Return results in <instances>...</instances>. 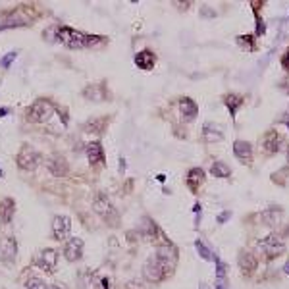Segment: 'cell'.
Wrapping results in <instances>:
<instances>
[{
    "instance_id": "5",
    "label": "cell",
    "mask_w": 289,
    "mask_h": 289,
    "mask_svg": "<svg viewBox=\"0 0 289 289\" xmlns=\"http://www.w3.org/2000/svg\"><path fill=\"white\" fill-rule=\"evenodd\" d=\"M39 162H41V154L37 150H33L31 146H23L21 152L18 154V166L23 172H35Z\"/></svg>"
},
{
    "instance_id": "22",
    "label": "cell",
    "mask_w": 289,
    "mask_h": 289,
    "mask_svg": "<svg viewBox=\"0 0 289 289\" xmlns=\"http://www.w3.org/2000/svg\"><path fill=\"white\" fill-rule=\"evenodd\" d=\"M85 152H87V158H89L91 164H96V162H102L104 160V150H102L100 143H96V141L87 144Z\"/></svg>"
},
{
    "instance_id": "34",
    "label": "cell",
    "mask_w": 289,
    "mask_h": 289,
    "mask_svg": "<svg viewBox=\"0 0 289 289\" xmlns=\"http://www.w3.org/2000/svg\"><path fill=\"white\" fill-rule=\"evenodd\" d=\"M284 272H286V274H288V276H289V260H288V264L284 266Z\"/></svg>"
},
{
    "instance_id": "10",
    "label": "cell",
    "mask_w": 289,
    "mask_h": 289,
    "mask_svg": "<svg viewBox=\"0 0 289 289\" xmlns=\"http://www.w3.org/2000/svg\"><path fill=\"white\" fill-rule=\"evenodd\" d=\"M81 254H83V239L72 237V239L66 243V247H64V256H66V260L77 262V260L81 258Z\"/></svg>"
},
{
    "instance_id": "11",
    "label": "cell",
    "mask_w": 289,
    "mask_h": 289,
    "mask_svg": "<svg viewBox=\"0 0 289 289\" xmlns=\"http://www.w3.org/2000/svg\"><path fill=\"white\" fill-rule=\"evenodd\" d=\"M47 168H48V172H50L52 176H56V178H62V176H66V174L70 172V166H68L66 158L60 156V154H54V156L48 158Z\"/></svg>"
},
{
    "instance_id": "27",
    "label": "cell",
    "mask_w": 289,
    "mask_h": 289,
    "mask_svg": "<svg viewBox=\"0 0 289 289\" xmlns=\"http://www.w3.org/2000/svg\"><path fill=\"white\" fill-rule=\"evenodd\" d=\"M27 289H48V288L43 280H39V278H31V280H27Z\"/></svg>"
},
{
    "instance_id": "33",
    "label": "cell",
    "mask_w": 289,
    "mask_h": 289,
    "mask_svg": "<svg viewBox=\"0 0 289 289\" xmlns=\"http://www.w3.org/2000/svg\"><path fill=\"white\" fill-rule=\"evenodd\" d=\"M6 114H8V108H2L0 110V116H6Z\"/></svg>"
},
{
    "instance_id": "30",
    "label": "cell",
    "mask_w": 289,
    "mask_h": 289,
    "mask_svg": "<svg viewBox=\"0 0 289 289\" xmlns=\"http://www.w3.org/2000/svg\"><path fill=\"white\" fill-rule=\"evenodd\" d=\"M282 66H284L286 70H289V48L286 50V54L282 56Z\"/></svg>"
},
{
    "instance_id": "1",
    "label": "cell",
    "mask_w": 289,
    "mask_h": 289,
    "mask_svg": "<svg viewBox=\"0 0 289 289\" xmlns=\"http://www.w3.org/2000/svg\"><path fill=\"white\" fill-rule=\"evenodd\" d=\"M56 41H60L64 47L72 48V50H81V48H89L100 45L102 39L96 37V35H87V33H81L77 29H72V27H58L56 29Z\"/></svg>"
},
{
    "instance_id": "31",
    "label": "cell",
    "mask_w": 289,
    "mask_h": 289,
    "mask_svg": "<svg viewBox=\"0 0 289 289\" xmlns=\"http://www.w3.org/2000/svg\"><path fill=\"white\" fill-rule=\"evenodd\" d=\"M230 216H232V212H222V214L218 216V222H220V224H224V222H228V218H230Z\"/></svg>"
},
{
    "instance_id": "12",
    "label": "cell",
    "mask_w": 289,
    "mask_h": 289,
    "mask_svg": "<svg viewBox=\"0 0 289 289\" xmlns=\"http://www.w3.org/2000/svg\"><path fill=\"white\" fill-rule=\"evenodd\" d=\"M282 146H284V137H282L278 131L272 129V131L266 133V137H264V141H262V148H264L268 154H276V152H280Z\"/></svg>"
},
{
    "instance_id": "23",
    "label": "cell",
    "mask_w": 289,
    "mask_h": 289,
    "mask_svg": "<svg viewBox=\"0 0 289 289\" xmlns=\"http://www.w3.org/2000/svg\"><path fill=\"white\" fill-rule=\"evenodd\" d=\"M185 181H187V185H189L191 191H197L200 187V183L204 181V172L200 168H193L191 172L187 174V180Z\"/></svg>"
},
{
    "instance_id": "20",
    "label": "cell",
    "mask_w": 289,
    "mask_h": 289,
    "mask_svg": "<svg viewBox=\"0 0 289 289\" xmlns=\"http://www.w3.org/2000/svg\"><path fill=\"white\" fill-rule=\"evenodd\" d=\"M256 258L251 254V253H241L239 254V266H241V272L243 274H247V276H251L254 270H256Z\"/></svg>"
},
{
    "instance_id": "25",
    "label": "cell",
    "mask_w": 289,
    "mask_h": 289,
    "mask_svg": "<svg viewBox=\"0 0 289 289\" xmlns=\"http://www.w3.org/2000/svg\"><path fill=\"white\" fill-rule=\"evenodd\" d=\"M195 247H197V251H199V254H200V258H204V260H216V256H214V253L206 247V243L200 239L195 241Z\"/></svg>"
},
{
    "instance_id": "16",
    "label": "cell",
    "mask_w": 289,
    "mask_h": 289,
    "mask_svg": "<svg viewBox=\"0 0 289 289\" xmlns=\"http://www.w3.org/2000/svg\"><path fill=\"white\" fill-rule=\"evenodd\" d=\"M56 260H58V253H56L54 249H45V251L41 253V256L37 258V264H39L43 270L52 272L54 266H56Z\"/></svg>"
},
{
    "instance_id": "35",
    "label": "cell",
    "mask_w": 289,
    "mask_h": 289,
    "mask_svg": "<svg viewBox=\"0 0 289 289\" xmlns=\"http://www.w3.org/2000/svg\"><path fill=\"white\" fill-rule=\"evenodd\" d=\"M199 289H210V288H208L206 284H200V288H199Z\"/></svg>"
},
{
    "instance_id": "36",
    "label": "cell",
    "mask_w": 289,
    "mask_h": 289,
    "mask_svg": "<svg viewBox=\"0 0 289 289\" xmlns=\"http://www.w3.org/2000/svg\"><path fill=\"white\" fill-rule=\"evenodd\" d=\"M48 289H62V288H58V286H50Z\"/></svg>"
},
{
    "instance_id": "18",
    "label": "cell",
    "mask_w": 289,
    "mask_h": 289,
    "mask_svg": "<svg viewBox=\"0 0 289 289\" xmlns=\"http://www.w3.org/2000/svg\"><path fill=\"white\" fill-rule=\"evenodd\" d=\"M135 64L141 70H150L156 64V56H154L152 50H141V52L135 54Z\"/></svg>"
},
{
    "instance_id": "32",
    "label": "cell",
    "mask_w": 289,
    "mask_h": 289,
    "mask_svg": "<svg viewBox=\"0 0 289 289\" xmlns=\"http://www.w3.org/2000/svg\"><path fill=\"white\" fill-rule=\"evenodd\" d=\"M282 122H284V124H286V126L289 127V114H288V116H284V118H282Z\"/></svg>"
},
{
    "instance_id": "3",
    "label": "cell",
    "mask_w": 289,
    "mask_h": 289,
    "mask_svg": "<svg viewBox=\"0 0 289 289\" xmlns=\"http://www.w3.org/2000/svg\"><path fill=\"white\" fill-rule=\"evenodd\" d=\"M93 208H95V212L104 220V222H110L112 226H116L118 224V218H120V214H118V210L112 206V202L108 200V197L106 195H102V193H98L95 197V200H93Z\"/></svg>"
},
{
    "instance_id": "24",
    "label": "cell",
    "mask_w": 289,
    "mask_h": 289,
    "mask_svg": "<svg viewBox=\"0 0 289 289\" xmlns=\"http://www.w3.org/2000/svg\"><path fill=\"white\" fill-rule=\"evenodd\" d=\"M210 174H212L214 178H230V176H232V170H230V166L224 164V162H214L212 168H210Z\"/></svg>"
},
{
    "instance_id": "7",
    "label": "cell",
    "mask_w": 289,
    "mask_h": 289,
    "mask_svg": "<svg viewBox=\"0 0 289 289\" xmlns=\"http://www.w3.org/2000/svg\"><path fill=\"white\" fill-rule=\"evenodd\" d=\"M143 274L148 282H154V284H156V282H162L166 276H170V274L164 270V266L158 262L156 256H152V258L146 260V264H144V268H143Z\"/></svg>"
},
{
    "instance_id": "6",
    "label": "cell",
    "mask_w": 289,
    "mask_h": 289,
    "mask_svg": "<svg viewBox=\"0 0 289 289\" xmlns=\"http://www.w3.org/2000/svg\"><path fill=\"white\" fill-rule=\"evenodd\" d=\"M154 256L158 258V262L164 266V270H166L168 274L174 272V268H176V264H178V251H176L174 245H164V247H160Z\"/></svg>"
},
{
    "instance_id": "4",
    "label": "cell",
    "mask_w": 289,
    "mask_h": 289,
    "mask_svg": "<svg viewBox=\"0 0 289 289\" xmlns=\"http://www.w3.org/2000/svg\"><path fill=\"white\" fill-rule=\"evenodd\" d=\"M52 114H54V104L47 98L35 100L31 104V108H29V118L33 122H47V120H50Z\"/></svg>"
},
{
    "instance_id": "2",
    "label": "cell",
    "mask_w": 289,
    "mask_h": 289,
    "mask_svg": "<svg viewBox=\"0 0 289 289\" xmlns=\"http://www.w3.org/2000/svg\"><path fill=\"white\" fill-rule=\"evenodd\" d=\"M256 251L260 254H264L266 260H272V258H278L286 251V241L278 234H270V235H266L264 239H260L256 243Z\"/></svg>"
},
{
    "instance_id": "17",
    "label": "cell",
    "mask_w": 289,
    "mask_h": 289,
    "mask_svg": "<svg viewBox=\"0 0 289 289\" xmlns=\"http://www.w3.org/2000/svg\"><path fill=\"white\" fill-rule=\"evenodd\" d=\"M282 216H284V210L278 208V206H270V208H266V210L260 214V218H262V222H264L266 226H278L280 220H282Z\"/></svg>"
},
{
    "instance_id": "8",
    "label": "cell",
    "mask_w": 289,
    "mask_h": 289,
    "mask_svg": "<svg viewBox=\"0 0 289 289\" xmlns=\"http://www.w3.org/2000/svg\"><path fill=\"white\" fill-rule=\"evenodd\" d=\"M18 254V241L14 237H2L0 239V258L6 264H12Z\"/></svg>"
},
{
    "instance_id": "13",
    "label": "cell",
    "mask_w": 289,
    "mask_h": 289,
    "mask_svg": "<svg viewBox=\"0 0 289 289\" xmlns=\"http://www.w3.org/2000/svg\"><path fill=\"white\" fill-rule=\"evenodd\" d=\"M234 154L241 164H251L253 162V144L249 141H235L234 143Z\"/></svg>"
},
{
    "instance_id": "14",
    "label": "cell",
    "mask_w": 289,
    "mask_h": 289,
    "mask_svg": "<svg viewBox=\"0 0 289 289\" xmlns=\"http://www.w3.org/2000/svg\"><path fill=\"white\" fill-rule=\"evenodd\" d=\"M202 139L206 143H220L224 139V131L220 129V126H216L212 122H206L204 127H202Z\"/></svg>"
},
{
    "instance_id": "9",
    "label": "cell",
    "mask_w": 289,
    "mask_h": 289,
    "mask_svg": "<svg viewBox=\"0 0 289 289\" xmlns=\"http://www.w3.org/2000/svg\"><path fill=\"white\" fill-rule=\"evenodd\" d=\"M72 230V220L68 216H54L52 220V234L58 241L66 239Z\"/></svg>"
},
{
    "instance_id": "37",
    "label": "cell",
    "mask_w": 289,
    "mask_h": 289,
    "mask_svg": "<svg viewBox=\"0 0 289 289\" xmlns=\"http://www.w3.org/2000/svg\"><path fill=\"white\" fill-rule=\"evenodd\" d=\"M288 162H289V148H288Z\"/></svg>"
},
{
    "instance_id": "28",
    "label": "cell",
    "mask_w": 289,
    "mask_h": 289,
    "mask_svg": "<svg viewBox=\"0 0 289 289\" xmlns=\"http://www.w3.org/2000/svg\"><path fill=\"white\" fill-rule=\"evenodd\" d=\"M16 58H18V52H16V50H12L10 54H6V56L0 60V66H2V68H8V66H10V64H12Z\"/></svg>"
},
{
    "instance_id": "15",
    "label": "cell",
    "mask_w": 289,
    "mask_h": 289,
    "mask_svg": "<svg viewBox=\"0 0 289 289\" xmlns=\"http://www.w3.org/2000/svg\"><path fill=\"white\" fill-rule=\"evenodd\" d=\"M180 110H181V116H183L185 122H193V120L197 118V114H199L197 102L191 100L189 96H183V98L180 100Z\"/></svg>"
},
{
    "instance_id": "26",
    "label": "cell",
    "mask_w": 289,
    "mask_h": 289,
    "mask_svg": "<svg viewBox=\"0 0 289 289\" xmlns=\"http://www.w3.org/2000/svg\"><path fill=\"white\" fill-rule=\"evenodd\" d=\"M237 43H239L243 48H247V50H256L254 37H253V35H241L239 39H237Z\"/></svg>"
},
{
    "instance_id": "21",
    "label": "cell",
    "mask_w": 289,
    "mask_h": 289,
    "mask_svg": "<svg viewBox=\"0 0 289 289\" xmlns=\"http://www.w3.org/2000/svg\"><path fill=\"white\" fill-rule=\"evenodd\" d=\"M243 102H245V96L239 95V93H230V95L224 96V104L228 106V110H230L232 116L237 114V110H239V106Z\"/></svg>"
},
{
    "instance_id": "19",
    "label": "cell",
    "mask_w": 289,
    "mask_h": 289,
    "mask_svg": "<svg viewBox=\"0 0 289 289\" xmlns=\"http://www.w3.org/2000/svg\"><path fill=\"white\" fill-rule=\"evenodd\" d=\"M16 212V202L12 199H2L0 200V224H8Z\"/></svg>"
},
{
    "instance_id": "29",
    "label": "cell",
    "mask_w": 289,
    "mask_h": 289,
    "mask_svg": "<svg viewBox=\"0 0 289 289\" xmlns=\"http://www.w3.org/2000/svg\"><path fill=\"white\" fill-rule=\"evenodd\" d=\"M216 289H228V280L226 278H216Z\"/></svg>"
}]
</instances>
